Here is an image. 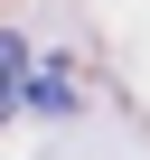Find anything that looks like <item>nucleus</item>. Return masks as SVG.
<instances>
[{
	"label": "nucleus",
	"mask_w": 150,
	"mask_h": 160,
	"mask_svg": "<svg viewBox=\"0 0 150 160\" xmlns=\"http://www.w3.org/2000/svg\"><path fill=\"white\" fill-rule=\"evenodd\" d=\"M19 75H28V38L0 28V113H19Z\"/></svg>",
	"instance_id": "f03ea898"
},
{
	"label": "nucleus",
	"mask_w": 150,
	"mask_h": 160,
	"mask_svg": "<svg viewBox=\"0 0 150 160\" xmlns=\"http://www.w3.org/2000/svg\"><path fill=\"white\" fill-rule=\"evenodd\" d=\"M19 113H75V75L47 57V66H28L19 75Z\"/></svg>",
	"instance_id": "f257e3e1"
}]
</instances>
